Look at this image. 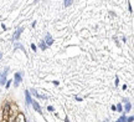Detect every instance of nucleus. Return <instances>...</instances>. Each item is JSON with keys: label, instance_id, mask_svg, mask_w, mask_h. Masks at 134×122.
<instances>
[{"label": "nucleus", "instance_id": "obj_1", "mask_svg": "<svg viewBox=\"0 0 134 122\" xmlns=\"http://www.w3.org/2000/svg\"><path fill=\"white\" fill-rule=\"evenodd\" d=\"M20 82H21V73H20V72H16V73H15V81H14L15 86H19Z\"/></svg>", "mask_w": 134, "mask_h": 122}, {"label": "nucleus", "instance_id": "obj_2", "mask_svg": "<svg viewBox=\"0 0 134 122\" xmlns=\"http://www.w3.org/2000/svg\"><path fill=\"white\" fill-rule=\"evenodd\" d=\"M31 105H32V106H34V108H35V110H36V111H37V112L40 113V115H42V111H41V107L38 106V103L36 102V101H32V102H31Z\"/></svg>", "mask_w": 134, "mask_h": 122}, {"label": "nucleus", "instance_id": "obj_3", "mask_svg": "<svg viewBox=\"0 0 134 122\" xmlns=\"http://www.w3.org/2000/svg\"><path fill=\"white\" fill-rule=\"evenodd\" d=\"M25 95H26V103H27V105H31L32 100H31V95H30L29 90H26V91H25Z\"/></svg>", "mask_w": 134, "mask_h": 122}, {"label": "nucleus", "instance_id": "obj_4", "mask_svg": "<svg viewBox=\"0 0 134 122\" xmlns=\"http://www.w3.org/2000/svg\"><path fill=\"white\" fill-rule=\"evenodd\" d=\"M52 43H53V39L50 36V35H47V36H46V44L50 46V45H52Z\"/></svg>", "mask_w": 134, "mask_h": 122}, {"label": "nucleus", "instance_id": "obj_5", "mask_svg": "<svg viewBox=\"0 0 134 122\" xmlns=\"http://www.w3.org/2000/svg\"><path fill=\"white\" fill-rule=\"evenodd\" d=\"M21 31H23V29H19L18 31H16V34H15V36H14V39H18L20 36V34H21Z\"/></svg>", "mask_w": 134, "mask_h": 122}, {"label": "nucleus", "instance_id": "obj_6", "mask_svg": "<svg viewBox=\"0 0 134 122\" xmlns=\"http://www.w3.org/2000/svg\"><path fill=\"white\" fill-rule=\"evenodd\" d=\"M40 47H41V49H42V50H45V49H46V46H45V41H42V43L40 44Z\"/></svg>", "mask_w": 134, "mask_h": 122}, {"label": "nucleus", "instance_id": "obj_7", "mask_svg": "<svg viewBox=\"0 0 134 122\" xmlns=\"http://www.w3.org/2000/svg\"><path fill=\"white\" fill-rule=\"evenodd\" d=\"M129 110H130V103H127V105H125V111L128 112Z\"/></svg>", "mask_w": 134, "mask_h": 122}, {"label": "nucleus", "instance_id": "obj_8", "mask_svg": "<svg viewBox=\"0 0 134 122\" xmlns=\"http://www.w3.org/2000/svg\"><path fill=\"white\" fill-rule=\"evenodd\" d=\"M72 4V1H65V5L66 6H68V5H71Z\"/></svg>", "mask_w": 134, "mask_h": 122}, {"label": "nucleus", "instance_id": "obj_9", "mask_svg": "<svg viewBox=\"0 0 134 122\" xmlns=\"http://www.w3.org/2000/svg\"><path fill=\"white\" fill-rule=\"evenodd\" d=\"M47 110H48V111H53V107H52V106H48Z\"/></svg>", "mask_w": 134, "mask_h": 122}, {"label": "nucleus", "instance_id": "obj_10", "mask_svg": "<svg viewBox=\"0 0 134 122\" xmlns=\"http://www.w3.org/2000/svg\"><path fill=\"white\" fill-rule=\"evenodd\" d=\"M31 49H32L34 51H36V46H35V45H31Z\"/></svg>", "mask_w": 134, "mask_h": 122}, {"label": "nucleus", "instance_id": "obj_11", "mask_svg": "<svg viewBox=\"0 0 134 122\" xmlns=\"http://www.w3.org/2000/svg\"><path fill=\"white\" fill-rule=\"evenodd\" d=\"M66 122H70V120H68V118H66Z\"/></svg>", "mask_w": 134, "mask_h": 122}, {"label": "nucleus", "instance_id": "obj_12", "mask_svg": "<svg viewBox=\"0 0 134 122\" xmlns=\"http://www.w3.org/2000/svg\"><path fill=\"white\" fill-rule=\"evenodd\" d=\"M0 81H1V73H0Z\"/></svg>", "mask_w": 134, "mask_h": 122}, {"label": "nucleus", "instance_id": "obj_13", "mask_svg": "<svg viewBox=\"0 0 134 122\" xmlns=\"http://www.w3.org/2000/svg\"><path fill=\"white\" fill-rule=\"evenodd\" d=\"M0 59H1V52H0Z\"/></svg>", "mask_w": 134, "mask_h": 122}, {"label": "nucleus", "instance_id": "obj_14", "mask_svg": "<svg viewBox=\"0 0 134 122\" xmlns=\"http://www.w3.org/2000/svg\"><path fill=\"white\" fill-rule=\"evenodd\" d=\"M105 122H108V121H105Z\"/></svg>", "mask_w": 134, "mask_h": 122}]
</instances>
